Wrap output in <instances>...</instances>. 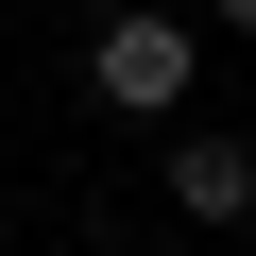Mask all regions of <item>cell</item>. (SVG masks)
I'll list each match as a JSON object with an SVG mask.
<instances>
[{"instance_id": "6da1fadb", "label": "cell", "mask_w": 256, "mask_h": 256, "mask_svg": "<svg viewBox=\"0 0 256 256\" xmlns=\"http://www.w3.org/2000/svg\"><path fill=\"white\" fill-rule=\"evenodd\" d=\"M188 68H205V52H188L171 0H120V18L86 34V86H102L120 120H188Z\"/></svg>"}, {"instance_id": "7a4b0ae2", "label": "cell", "mask_w": 256, "mask_h": 256, "mask_svg": "<svg viewBox=\"0 0 256 256\" xmlns=\"http://www.w3.org/2000/svg\"><path fill=\"white\" fill-rule=\"evenodd\" d=\"M188 222H256V137H222V120H188L171 137V171H154Z\"/></svg>"}, {"instance_id": "3957f363", "label": "cell", "mask_w": 256, "mask_h": 256, "mask_svg": "<svg viewBox=\"0 0 256 256\" xmlns=\"http://www.w3.org/2000/svg\"><path fill=\"white\" fill-rule=\"evenodd\" d=\"M205 18H222V34H256V0H205Z\"/></svg>"}, {"instance_id": "277c9868", "label": "cell", "mask_w": 256, "mask_h": 256, "mask_svg": "<svg viewBox=\"0 0 256 256\" xmlns=\"http://www.w3.org/2000/svg\"><path fill=\"white\" fill-rule=\"evenodd\" d=\"M0 256H18V205H0Z\"/></svg>"}]
</instances>
